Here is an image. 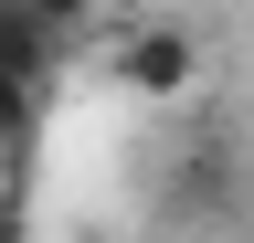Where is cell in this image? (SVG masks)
Listing matches in <instances>:
<instances>
[{"mask_svg":"<svg viewBox=\"0 0 254 243\" xmlns=\"http://www.w3.org/2000/svg\"><path fill=\"white\" fill-rule=\"evenodd\" d=\"M190 74H201V43H190V32H170V21L117 43V85H127V96H180Z\"/></svg>","mask_w":254,"mask_h":243,"instance_id":"cell-1","label":"cell"},{"mask_svg":"<svg viewBox=\"0 0 254 243\" xmlns=\"http://www.w3.org/2000/svg\"><path fill=\"white\" fill-rule=\"evenodd\" d=\"M32 11H43V21H53V32H85V21H95V11H106V0H32Z\"/></svg>","mask_w":254,"mask_h":243,"instance_id":"cell-3","label":"cell"},{"mask_svg":"<svg viewBox=\"0 0 254 243\" xmlns=\"http://www.w3.org/2000/svg\"><path fill=\"white\" fill-rule=\"evenodd\" d=\"M32 96H43V85L0 64V159H21V138H32Z\"/></svg>","mask_w":254,"mask_h":243,"instance_id":"cell-2","label":"cell"}]
</instances>
